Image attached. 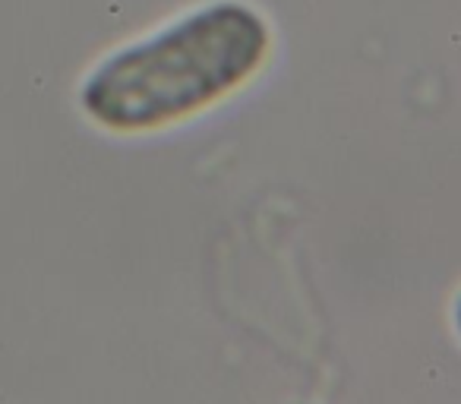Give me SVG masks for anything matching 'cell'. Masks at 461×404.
I'll use <instances>...</instances> for the list:
<instances>
[{
	"label": "cell",
	"instance_id": "2",
	"mask_svg": "<svg viewBox=\"0 0 461 404\" xmlns=\"http://www.w3.org/2000/svg\"><path fill=\"white\" fill-rule=\"evenodd\" d=\"M452 326H455V335L461 338V291H458V297H455V303H452Z\"/></svg>",
	"mask_w": 461,
	"mask_h": 404
},
{
	"label": "cell",
	"instance_id": "1",
	"mask_svg": "<svg viewBox=\"0 0 461 404\" xmlns=\"http://www.w3.org/2000/svg\"><path fill=\"white\" fill-rule=\"evenodd\" d=\"M272 51L276 29L253 0H203L95 60L77 104L102 133H161L247 89Z\"/></svg>",
	"mask_w": 461,
	"mask_h": 404
}]
</instances>
